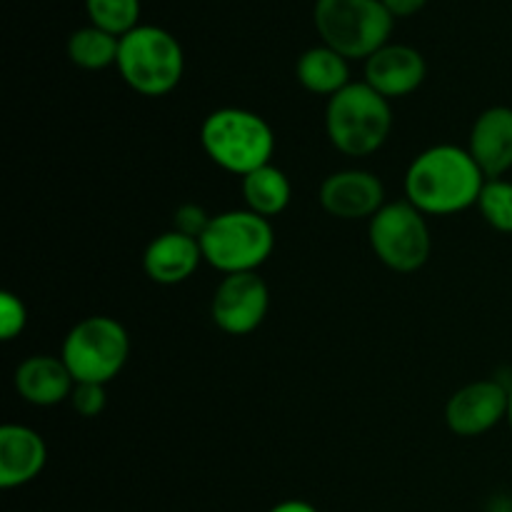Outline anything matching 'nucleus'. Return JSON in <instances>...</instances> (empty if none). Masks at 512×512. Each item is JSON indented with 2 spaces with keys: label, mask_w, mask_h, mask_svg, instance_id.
I'll return each mask as SVG.
<instances>
[{
  "label": "nucleus",
  "mask_w": 512,
  "mask_h": 512,
  "mask_svg": "<svg viewBox=\"0 0 512 512\" xmlns=\"http://www.w3.org/2000/svg\"><path fill=\"white\" fill-rule=\"evenodd\" d=\"M488 178L468 148L433 145L410 163L405 173V200L425 215H453L478 205Z\"/></svg>",
  "instance_id": "obj_1"
},
{
  "label": "nucleus",
  "mask_w": 512,
  "mask_h": 512,
  "mask_svg": "<svg viewBox=\"0 0 512 512\" xmlns=\"http://www.w3.org/2000/svg\"><path fill=\"white\" fill-rule=\"evenodd\" d=\"M200 145L218 168L245 178L270 165L275 133L263 115L245 108H218L200 125Z\"/></svg>",
  "instance_id": "obj_2"
},
{
  "label": "nucleus",
  "mask_w": 512,
  "mask_h": 512,
  "mask_svg": "<svg viewBox=\"0 0 512 512\" xmlns=\"http://www.w3.org/2000/svg\"><path fill=\"white\" fill-rule=\"evenodd\" d=\"M393 130V108L368 83H350L328 100L325 133L338 153L365 158L380 150Z\"/></svg>",
  "instance_id": "obj_3"
},
{
  "label": "nucleus",
  "mask_w": 512,
  "mask_h": 512,
  "mask_svg": "<svg viewBox=\"0 0 512 512\" xmlns=\"http://www.w3.org/2000/svg\"><path fill=\"white\" fill-rule=\"evenodd\" d=\"M120 78L145 98H160L178 88L185 73V53L180 40L158 25H138L120 38Z\"/></svg>",
  "instance_id": "obj_4"
},
{
  "label": "nucleus",
  "mask_w": 512,
  "mask_h": 512,
  "mask_svg": "<svg viewBox=\"0 0 512 512\" xmlns=\"http://www.w3.org/2000/svg\"><path fill=\"white\" fill-rule=\"evenodd\" d=\"M313 23L323 45L348 60H368L390 43L395 18L380 0H315Z\"/></svg>",
  "instance_id": "obj_5"
},
{
  "label": "nucleus",
  "mask_w": 512,
  "mask_h": 512,
  "mask_svg": "<svg viewBox=\"0 0 512 512\" xmlns=\"http://www.w3.org/2000/svg\"><path fill=\"white\" fill-rule=\"evenodd\" d=\"M275 248V230L253 210H225L210 218L200 238L203 260L223 275L255 273Z\"/></svg>",
  "instance_id": "obj_6"
},
{
  "label": "nucleus",
  "mask_w": 512,
  "mask_h": 512,
  "mask_svg": "<svg viewBox=\"0 0 512 512\" xmlns=\"http://www.w3.org/2000/svg\"><path fill=\"white\" fill-rule=\"evenodd\" d=\"M60 358L73 373L75 383L108 385L130 358L128 330L108 315H90L65 335Z\"/></svg>",
  "instance_id": "obj_7"
},
{
  "label": "nucleus",
  "mask_w": 512,
  "mask_h": 512,
  "mask_svg": "<svg viewBox=\"0 0 512 512\" xmlns=\"http://www.w3.org/2000/svg\"><path fill=\"white\" fill-rule=\"evenodd\" d=\"M368 240L375 258L395 273H415L423 268L433 250L428 220L413 203H385L370 218Z\"/></svg>",
  "instance_id": "obj_8"
},
{
  "label": "nucleus",
  "mask_w": 512,
  "mask_h": 512,
  "mask_svg": "<svg viewBox=\"0 0 512 512\" xmlns=\"http://www.w3.org/2000/svg\"><path fill=\"white\" fill-rule=\"evenodd\" d=\"M270 308V290L258 273L225 275L213 293L210 318L223 333L250 335L263 325Z\"/></svg>",
  "instance_id": "obj_9"
},
{
  "label": "nucleus",
  "mask_w": 512,
  "mask_h": 512,
  "mask_svg": "<svg viewBox=\"0 0 512 512\" xmlns=\"http://www.w3.org/2000/svg\"><path fill=\"white\" fill-rule=\"evenodd\" d=\"M510 390L498 380L463 385L445 405V423L458 438H480L500 420H508Z\"/></svg>",
  "instance_id": "obj_10"
},
{
  "label": "nucleus",
  "mask_w": 512,
  "mask_h": 512,
  "mask_svg": "<svg viewBox=\"0 0 512 512\" xmlns=\"http://www.w3.org/2000/svg\"><path fill=\"white\" fill-rule=\"evenodd\" d=\"M320 205L328 215L340 220L373 218L385 205L383 180L370 170H338L320 185Z\"/></svg>",
  "instance_id": "obj_11"
},
{
  "label": "nucleus",
  "mask_w": 512,
  "mask_h": 512,
  "mask_svg": "<svg viewBox=\"0 0 512 512\" xmlns=\"http://www.w3.org/2000/svg\"><path fill=\"white\" fill-rule=\"evenodd\" d=\"M428 65L413 45L388 43L365 60V83L383 98H405L423 85Z\"/></svg>",
  "instance_id": "obj_12"
},
{
  "label": "nucleus",
  "mask_w": 512,
  "mask_h": 512,
  "mask_svg": "<svg viewBox=\"0 0 512 512\" xmlns=\"http://www.w3.org/2000/svg\"><path fill=\"white\" fill-rule=\"evenodd\" d=\"M468 153L488 180L512 170V108L493 105L475 118L470 128Z\"/></svg>",
  "instance_id": "obj_13"
},
{
  "label": "nucleus",
  "mask_w": 512,
  "mask_h": 512,
  "mask_svg": "<svg viewBox=\"0 0 512 512\" xmlns=\"http://www.w3.org/2000/svg\"><path fill=\"white\" fill-rule=\"evenodd\" d=\"M48 445L43 435L28 425L8 423L0 428V488L13 490L28 485L43 473Z\"/></svg>",
  "instance_id": "obj_14"
},
{
  "label": "nucleus",
  "mask_w": 512,
  "mask_h": 512,
  "mask_svg": "<svg viewBox=\"0 0 512 512\" xmlns=\"http://www.w3.org/2000/svg\"><path fill=\"white\" fill-rule=\"evenodd\" d=\"M75 378L63 358L55 355H30L15 368V390L25 403L35 408H53L70 400Z\"/></svg>",
  "instance_id": "obj_15"
},
{
  "label": "nucleus",
  "mask_w": 512,
  "mask_h": 512,
  "mask_svg": "<svg viewBox=\"0 0 512 512\" xmlns=\"http://www.w3.org/2000/svg\"><path fill=\"white\" fill-rule=\"evenodd\" d=\"M200 260H203L200 240L188 238L178 230H168L150 240L143 253V270L153 283L178 285L198 270Z\"/></svg>",
  "instance_id": "obj_16"
},
{
  "label": "nucleus",
  "mask_w": 512,
  "mask_h": 512,
  "mask_svg": "<svg viewBox=\"0 0 512 512\" xmlns=\"http://www.w3.org/2000/svg\"><path fill=\"white\" fill-rule=\"evenodd\" d=\"M295 75H298V83L308 93L325 95L328 100L350 85L348 58H343V55L335 53L333 48L323 43L308 48L300 55L298 65H295Z\"/></svg>",
  "instance_id": "obj_17"
},
{
  "label": "nucleus",
  "mask_w": 512,
  "mask_h": 512,
  "mask_svg": "<svg viewBox=\"0 0 512 512\" xmlns=\"http://www.w3.org/2000/svg\"><path fill=\"white\" fill-rule=\"evenodd\" d=\"M240 190H243L245 208L268 220L283 213L293 200V185H290L288 175L275 168L273 163L240 178Z\"/></svg>",
  "instance_id": "obj_18"
},
{
  "label": "nucleus",
  "mask_w": 512,
  "mask_h": 512,
  "mask_svg": "<svg viewBox=\"0 0 512 512\" xmlns=\"http://www.w3.org/2000/svg\"><path fill=\"white\" fill-rule=\"evenodd\" d=\"M120 38L95 25L78 28L68 40V58L83 70H105L118 63Z\"/></svg>",
  "instance_id": "obj_19"
},
{
  "label": "nucleus",
  "mask_w": 512,
  "mask_h": 512,
  "mask_svg": "<svg viewBox=\"0 0 512 512\" xmlns=\"http://www.w3.org/2000/svg\"><path fill=\"white\" fill-rule=\"evenodd\" d=\"M90 25L108 33L128 35L140 25V0H85Z\"/></svg>",
  "instance_id": "obj_20"
},
{
  "label": "nucleus",
  "mask_w": 512,
  "mask_h": 512,
  "mask_svg": "<svg viewBox=\"0 0 512 512\" xmlns=\"http://www.w3.org/2000/svg\"><path fill=\"white\" fill-rule=\"evenodd\" d=\"M480 215L490 228L512 233V183L505 178L488 180L478 198Z\"/></svg>",
  "instance_id": "obj_21"
},
{
  "label": "nucleus",
  "mask_w": 512,
  "mask_h": 512,
  "mask_svg": "<svg viewBox=\"0 0 512 512\" xmlns=\"http://www.w3.org/2000/svg\"><path fill=\"white\" fill-rule=\"evenodd\" d=\"M28 325V310L15 293H0V335L3 340L18 338Z\"/></svg>",
  "instance_id": "obj_22"
},
{
  "label": "nucleus",
  "mask_w": 512,
  "mask_h": 512,
  "mask_svg": "<svg viewBox=\"0 0 512 512\" xmlns=\"http://www.w3.org/2000/svg\"><path fill=\"white\" fill-rule=\"evenodd\" d=\"M105 385L100 383H75L73 393H70V405L83 418H98L105 410Z\"/></svg>",
  "instance_id": "obj_23"
},
{
  "label": "nucleus",
  "mask_w": 512,
  "mask_h": 512,
  "mask_svg": "<svg viewBox=\"0 0 512 512\" xmlns=\"http://www.w3.org/2000/svg\"><path fill=\"white\" fill-rule=\"evenodd\" d=\"M210 218H213V215H208V210H205L203 205L183 203L178 210H175L173 230L188 235V238L200 240V238H203L205 228L210 225Z\"/></svg>",
  "instance_id": "obj_24"
},
{
  "label": "nucleus",
  "mask_w": 512,
  "mask_h": 512,
  "mask_svg": "<svg viewBox=\"0 0 512 512\" xmlns=\"http://www.w3.org/2000/svg\"><path fill=\"white\" fill-rule=\"evenodd\" d=\"M393 18H410L428 5V0H380Z\"/></svg>",
  "instance_id": "obj_25"
},
{
  "label": "nucleus",
  "mask_w": 512,
  "mask_h": 512,
  "mask_svg": "<svg viewBox=\"0 0 512 512\" xmlns=\"http://www.w3.org/2000/svg\"><path fill=\"white\" fill-rule=\"evenodd\" d=\"M268 512H318V510H315L310 503H305V500H285V503H278Z\"/></svg>",
  "instance_id": "obj_26"
},
{
  "label": "nucleus",
  "mask_w": 512,
  "mask_h": 512,
  "mask_svg": "<svg viewBox=\"0 0 512 512\" xmlns=\"http://www.w3.org/2000/svg\"><path fill=\"white\" fill-rule=\"evenodd\" d=\"M508 425H510V430H512V390H510V408H508Z\"/></svg>",
  "instance_id": "obj_27"
},
{
  "label": "nucleus",
  "mask_w": 512,
  "mask_h": 512,
  "mask_svg": "<svg viewBox=\"0 0 512 512\" xmlns=\"http://www.w3.org/2000/svg\"><path fill=\"white\" fill-rule=\"evenodd\" d=\"M510 512H512V508H510Z\"/></svg>",
  "instance_id": "obj_28"
}]
</instances>
